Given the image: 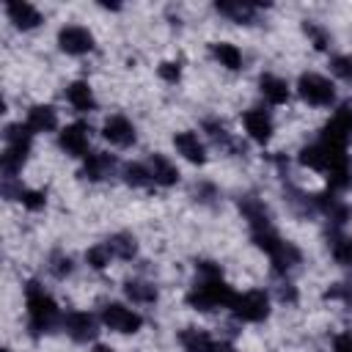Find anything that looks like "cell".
I'll return each instance as SVG.
<instances>
[{
  "label": "cell",
  "instance_id": "obj_1",
  "mask_svg": "<svg viewBox=\"0 0 352 352\" xmlns=\"http://www.w3.org/2000/svg\"><path fill=\"white\" fill-rule=\"evenodd\" d=\"M234 297H236V292L223 278L220 264L206 261V258L195 261V280H192L190 292L184 294L190 308H195L201 314H209V311H217V308H231Z\"/></svg>",
  "mask_w": 352,
  "mask_h": 352
},
{
  "label": "cell",
  "instance_id": "obj_2",
  "mask_svg": "<svg viewBox=\"0 0 352 352\" xmlns=\"http://www.w3.org/2000/svg\"><path fill=\"white\" fill-rule=\"evenodd\" d=\"M25 308H28V330L33 338L52 333L60 322V308L52 300V294L38 283V280H28L25 283Z\"/></svg>",
  "mask_w": 352,
  "mask_h": 352
},
{
  "label": "cell",
  "instance_id": "obj_3",
  "mask_svg": "<svg viewBox=\"0 0 352 352\" xmlns=\"http://www.w3.org/2000/svg\"><path fill=\"white\" fill-rule=\"evenodd\" d=\"M33 135L36 132L28 124H22V121L6 126V132H3L6 148H3V157H0L3 179H16V173L28 162V154H30V146H33Z\"/></svg>",
  "mask_w": 352,
  "mask_h": 352
},
{
  "label": "cell",
  "instance_id": "obj_4",
  "mask_svg": "<svg viewBox=\"0 0 352 352\" xmlns=\"http://www.w3.org/2000/svg\"><path fill=\"white\" fill-rule=\"evenodd\" d=\"M250 236H253L256 248H261V250L270 256L275 275H289V272L302 261L300 248H297L294 242H289V239L278 236V231H275V228H270V231H258V234H250Z\"/></svg>",
  "mask_w": 352,
  "mask_h": 352
},
{
  "label": "cell",
  "instance_id": "obj_5",
  "mask_svg": "<svg viewBox=\"0 0 352 352\" xmlns=\"http://www.w3.org/2000/svg\"><path fill=\"white\" fill-rule=\"evenodd\" d=\"M297 94L302 102L314 104V107H330L336 102V88L327 77L316 74V72H302L297 80Z\"/></svg>",
  "mask_w": 352,
  "mask_h": 352
},
{
  "label": "cell",
  "instance_id": "obj_6",
  "mask_svg": "<svg viewBox=\"0 0 352 352\" xmlns=\"http://www.w3.org/2000/svg\"><path fill=\"white\" fill-rule=\"evenodd\" d=\"M231 314L239 322H264L270 316V297L264 289H250L234 297L231 302Z\"/></svg>",
  "mask_w": 352,
  "mask_h": 352
},
{
  "label": "cell",
  "instance_id": "obj_7",
  "mask_svg": "<svg viewBox=\"0 0 352 352\" xmlns=\"http://www.w3.org/2000/svg\"><path fill=\"white\" fill-rule=\"evenodd\" d=\"M99 316H102V322H104L107 330L121 333V336H132V333H138L143 327V316L138 311L126 308L124 302H104L102 311H99Z\"/></svg>",
  "mask_w": 352,
  "mask_h": 352
},
{
  "label": "cell",
  "instance_id": "obj_8",
  "mask_svg": "<svg viewBox=\"0 0 352 352\" xmlns=\"http://www.w3.org/2000/svg\"><path fill=\"white\" fill-rule=\"evenodd\" d=\"M58 47L66 52V55H88L94 52L96 41H94V33L82 25H63L58 30Z\"/></svg>",
  "mask_w": 352,
  "mask_h": 352
},
{
  "label": "cell",
  "instance_id": "obj_9",
  "mask_svg": "<svg viewBox=\"0 0 352 352\" xmlns=\"http://www.w3.org/2000/svg\"><path fill=\"white\" fill-rule=\"evenodd\" d=\"M88 143H91V126L85 121H74L66 124L58 132V146L69 154V157H88Z\"/></svg>",
  "mask_w": 352,
  "mask_h": 352
},
{
  "label": "cell",
  "instance_id": "obj_10",
  "mask_svg": "<svg viewBox=\"0 0 352 352\" xmlns=\"http://www.w3.org/2000/svg\"><path fill=\"white\" fill-rule=\"evenodd\" d=\"M236 206H239L242 217L248 220V226H250V234H258V231H270V228H272V214H270L267 204H264L258 195H253V192H248V195H239Z\"/></svg>",
  "mask_w": 352,
  "mask_h": 352
},
{
  "label": "cell",
  "instance_id": "obj_11",
  "mask_svg": "<svg viewBox=\"0 0 352 352\" xmlns=\"http://www.w3.org/2000/svg\"><path fill=\"white\" fill-rule=\"evenodd\" d=\"M63 327H66L69 338L77 341V344H88V341H94L96 333H99V330H96V316L88 314V311H69V314L63 316Z\"/></svg>",
  "mask_w": 352,
  "mask_h": 352
},
{
  "label": "cell",
  "instance_id": "obj_12",
  "mask_svg": "<svg viewBox=\"0 0 352 352\" xmlns=\"http://www.w3.org/2000/svg\"><path fill=\"white\" fill-rule=\"evenodd\" d=\"M116 168H118V160L107 151H94L85 157L82 168H80V176L88 179V182H104L110 176H116Z\"/></svg>",
  "mask_w": 352,
  "mask_h": 352
},
{
  "label": "cell",
  "instance_id": "obj_13",
  "mask_svg": "<svg viewBox=\"0 0 352 352\" xmlns=\"http://www.w3.org/2000/svg\"><path fill=\"white\" fill-rule=\"evenodd\" d=\"M319 135H324V138H330V140H336V143H349L352 140V102H344V104H338V110L333 113V118L322 126V132Z\"/></svg>",
  "mask_w": 352,
  "mask_h": 352
},
{
  "label": "cell",
  "instance_id": "obj_14",
  "mask_svg": "<svg viewBox=\"0 0 352 352\" xmlns=\"http://www.w3.org/2000/svg\"><path fill=\"white\" fill-rule=\"evenodd\" d=\"M261 8H267V6L248 3V0H220V3H214V11L217 14L228 16L231 22H239V25H253L256 16L261 14Z\"/></svg>",
  "mask_w": 352,
  "mask_h": 352
},
{
  "label": "cell",
  "instance_id": "obj_15",
  "mask_svg": "<svg viewBox=\"0 0 352 352\" xmlns=\"http://www.w3.org/2000/svg\"><path fill=\"white\" fill-rule=\"evenodd\" d=\"M242 124H245V132L250 140L256 143H267L272 138V116L264 110V107H250L242 113Z\"/></svg>",
  "mask_w": 352,
  "mask_h": 352
},
{
  "label": "cell",
  "instance_id": "obj_16",
  "mask_svg": "<svg viewBox=\"0 0 352 352\" xmlns=\"http://www.w3.org/2000/svg\"><path fill=\"white\" fill-rule=\"evenodd\" d=\"M6 16L14 22L16 30H33L44 22L41 11L33 3H25V0H8L6 3Z\"/></svg>",
  "mask_w": 352,
  "mask_h": 352
},
{
  "label": "cell",
  "instance_id": "obj_17",
  "mask_svg": "<svg viewBox=\"0 0 352 352\" xmlns=\"http://www.w3.org/2000/svg\"><path fill=\"white\" fill-rule=\"evenodd\" d=\"M102 135H104V140H110V143L118 146V148L132 146L135 138H138V135H135V126H132V121H129L126 116H110V118H104Z\"/></svg>",
  "mask_w": 352,
  "mask_h": 352
},
{
  "label": "cell",
  "instance_id": "obj_18",
  "mask_svg": "<svg viewBox=\"0 0 352 352\" xmlns=\"http://www.w3.org/2000/svg\"><path fill=\"white\" fill-rule=\"evenodd\" d=\"M173 146H176V151H179L187 162H192V165H204V162H206V148H204L198 132H192V129L176 132V135H173Z\"/></svg>",
  "mask_w": 352,
  "mask_h": 352
},
{
  "label": "cell",
  "instance_id": "obj_19",
  "mask_svg": "<svg viewBox=\"0 0 352 352\" xmlns=\"http://www.w3.org/2000/svg\"><path fill=\"white\" fill-rule=\"evenodd\" d=\"M204 132L212 138L214 146H220V148H226V151H231V154H245V143H239V140L228 132V126H226L223 121H217V118H204Z\"/></svg>",
  "mask_w": 352,
  "mask_h": 352
},
{
  "label": "cell",
  "instance_id": "obj_20",
  "mask_svg": "<svg viewBox=\"0 0 352 352\" xmlns=\"http://www.w3.org/2000/svg\"><path fill=\"white\" fill-rule=\"evenodd\" d=\"M179 344L184 346V352H217L220 341H214L201 327H184V330H179Z\"/></svg>",
  "mask_w": 352,
  "mask_h": 352
},
{
  "label": "cell",
  "instance_id": "obj_21",
  "mask_svg": "<svg viewBox=\"0 0 352 352\" xmlns=\"http://www.w3.org/2000/svg\"><path fill=\"white\" fill-rule=\"evenodd\" d=\"M146 165H148V170H151L154 184H160V187H173V184L179 182V168H176L165 154H151Z\"/></svg>",
  "mask_w": 352,
  "mask_h": 352
},
{
  "label": "cell",
  "instance_id": "obj_22",
  "mask_svg": "<svg viewBox=\"0 0 352 352\" xmlns=\"http://www.w3.org/2000/svg\"><path fill=\"white\" fill-rule=\"evenodd\" d=\"M66 102L77 110V113H91L96 110V99H94V91L85 80H74L66 85Z\"/></svg>",
  "mask_w": 352,
  "mask_h": 352
},
{
  "label": "cell",
  "instance_id": "obj_23",
  "mask_svg": "<svg viewBox=\"0 0 352 352\" xmlns=\"http://www.w3.org/2000/svg\"><path fill=\"white\" fill-rule=\"evenodd\" d=\"M258 91L270 104H286L289 102V82L278 74H261L258 77Z\"/></svg>",
  "mask_w": 352,
  "mask_h": 352
},
{
  "label": "cell",
  "instance_id": "obj_24",
  "mask_svg": "<svg viewBox=\"0 0 352 352\" xmlns=\"http://www.w3.org/2000/svg\"><path fill=\"white\" fill-rule=\"evenodd\" d=\"M25 124L33 129V132H52L58 126V113L52 104H33L28 110V118Z\"/></svg>",
  "mask_w": 352,
  "mask_h": 352
},
{
  "label": "cell",
  "instance_id": "obj_25",
  "mask_svg": "<svg viewBox=\"0 0 352 352\" xmlns=\"http://www.w3.org/2000/svg\"><path fill=\"white\" fill-rule=\"evenodd\" d=\"M209 52H212V58L220 66H226L231 72H239L242 69V52L236 50V44H231V41H212L209 44Z\"/></svg>",
  "mask_w": 352,
  "mask_h": 352
},
{
  "label": "cell",
  "instance_id": "obj_26",
  "mask_svg": "<svg viewBox=\"0 0 352 352\" xmlns=\"http://www.w3.org/2000/svg\"><path fill=\"white\" fill-rule=\"evenodd\" d=\"M327 248H330V256L341 264V267H349L352 270V236L341 234L338 228H333L327 234Z\"/></svg>",
  "mask_w": 352,
  "mask_h": 352
},
{
  "label": "cell",
  "instance_id": "obj_27",
  "mask_svg": "<svg viewBox=\"0 0 352 352\" xmlns=\"http://www.w3.org/2000/svg\"><path fill=\"white\" fill-rule=\"evenodd\" d=\"M104 245H107V250L113 253V258L129 261V258H135V256H138V239H135L132 234H126V231L107 236V239H104Z\"/></svg>",
  "mask_w": 352,
  "mask_h": 352
},
{
  "label": "cell",
  "instance_id": "obj_28",
  "mask_svg": "<svg viewBox=\"0 0 352 352\" xmlns=\"http://www.w3.org/2000/svg\"><path fill=\"white\" fill-rule=\"evenodd\" d=\"M124 294H126L132 302H138V305L157 302V289H154V283L140 280V278H129V280L124 283Z\"/></svg>",
  "mask_w": 352,
  "mask_h": 352
},
{
  "label": "cell",
  "instance_id": "obj_29",
  "mask_svg": "<svg viewBox=\"0 0 352 352\" xmlns=\"http://www.w3.org/2000/svg\"><path fill=\"white\" fill-rule=\"evenodd\" d=\"M124 182H126L129 187H151V184H154L151 170H148V165H143V162H129V165H124Z\"/></svg>",
  "mask_w": 352,
  "mask_h": 352
},
{
  "label": "cell",
  "instance_id": "obj_30",
  "mask_svg": "<svg viewBox=\"0 0 352 352\" xmlns=\"http://www.w3.org/2000/svg\"><path fill=\"white\" fill-rule=\"evenodd\" d=\"M110 258H113V253L107 250V245H104V242H102V245H94V248H88V250H85V261H88V267H91V270H96V272L107 270Z\"/></svg>",
  "mask_w": 352,
  "mask_h": 352
},
{
  "label": "cell",
  "instance_id": "obj_31",
  "mask_svg": "<svg viewBox=\"0 0 352 352\" xmlns=\"http://www.w3.org/2000/svg\"><path fill=\"white\" fill-rule=\"evenodd\" d=\"M302 30H305V36L311 38V44H314L316 50H327V47H330V33H327L319 22L305 19V22H302Z\"/></svg>",
  "mask_w": 352,
  "mask_h": 352
},
{
  "label": "cell",
  "instance_id": "obj_32",
  "mask_svg": "<svg viewBox=\"0 0 352 352\" xmlns=\"http://www.w3.org/2000/svg\"><path fill=\"white\" fill-rule=\"evenodd\" d=\"M16 201H19L25 209H30V212H38V209L47 206V195H44V190H28V187H22L19 195H16Z\"/></svg>",
  "mask_w": 352,
  "mask_h": 352
},
{
  "label": "cell",
  "instance_id": "obj_33",
  "mask_svg": "<svg viewBox=\"0 0 352 352\" xmlns=\"http://www.w3.org/2000/svg\"><path fill=\"white\" fill-rule=\"evenodd\" d=\"M72 270H74V261H72L69 253L55 250V253L50 256V272H52L55 278H66V275H72Z\"/></svg>",
  "mask_w": 352,
  "mask_h": 352
},
{
  "label": "cell",
  "instance_id": "obj_34",
  "mask_svg": "<svg viewBox=\"0 0 352 352\" xmlns=\"http://www.w3.org/2000/svg\"><path fill=\"white\" fill-rule=\"evenodd\" d=\"M330 72L344 80L346 85H352V55H333L330 58Z\"/></svg>",
  "mask_w": 352,
  "mask_h": 352
},
{
  "label": "cell",
  "instance_id": "obj_35",
  "mask_svg": "<svg viewBox=\"0 0 352 352\" xmlns=\"http://www.w3.org/2000/svg\"><path fill=\"white\" fill-rule=\"evenodd\" d=\"M324 300H341L344 305L352 308V283H333V286L324 292Z\"/></svg>",
  "mask_w": 352,
  "mask_h": 352
},
{
  "label": "cell",
  "instance_id": "obj_36",
  "mask_svg": "<svg viewBox=\"0 0 352 352\" xmlns=\"http://www.w3.org/2000/svg\"><path fill=\"white\" fill-rule=\"evenodd\" d=\"M160 77L165 80V82H179L182 80V66L179 63H173V60H165V63H160Z\"/></svg>",
  "mask_w": 352,
  "mask_h": 352
},
{
  "label": "cell",
  "instance_id": "obj_37",
  "mask_svg": "<svg viewBox=\"0 0 352 352\" xmlns=\"http://www.w3.org/2000/svg\"><path fill=\"white\" fill-rule=\"evenodd\" d=\"M278 297H280L283 302H297V289H294L289 280H280V283H278Z\"/></svg>",
  "mask_w": 352,
  "mask_h": 352
},
{
  "label": "cell",
  "instance_id": "obj_38",
  "mask_svg": "<svg viewBox=\"0 0 352 352\" xmlns=\"http://www.w3.org/2000/svg\"><path fill=\"white\" fill-rule=\"evenodd\" d=\"M333 352H352V333H338L333 341Z\"/></svg>",
  "mask_w": 352,
  "mask_h": 352
},
{
  "label": "cell",
  "instance_id": "obj_39",
  "mask_svg": "<svg viewBox=\"0 0 352 352\" xmlns=\"http://www.w3.org/2000/svg\"><path fill=\"white\" fill-rule=\"evenodd\" d=\"M195 195H198V201H204V204H209V201H214V198H217V190H214L212 184H206V182H201V184L195 187Z\"/></svg>",
  "mask_w": 352,
  "mask_h": 352
},
{
  "label": "cell",
  "instance_id": "obj_40",
  "mask_svg": "<svg viewBox=\"0 0 352 352\" xmlns=\"http://www.w3.org/2000/svg\"><path fill=\"white\" fill-rule=\"evenodd\" d=\"M217 352H236V349H234L231 344H226V341H220V344H217Z\"/></svg>",
  "mask_w": 352,
  "mask_h": 352
},
{
  "label": "cell",
  "instance_id": "obj_41",
  "mask_svg": "<svg viewBox=\"0 0 352 352\" xmlns=\"http://www.w3.org/2000/svg\"><path fill=\"white\" fill-rule=\"evenodd\" d=\"M91 352H116V349H110V346H104V344H96Z\"/></svg>",
  "mask_w": 352,
  "mask_h": 352
},
{
  "label": "cell",
  "instance_id": "obj_42",
  "mask_svg": "<svg viewBox=\"0 0 352 352\" xmlns=\"http://www.w3.org/2000/svg\"><path fill=\"white\" fill-rule=\"evenodd\" d=\"M3 352H11V349H3Z\"/></svg>",
  "mask_w": 352,
  "mask_h": 352
}]
</instances>
